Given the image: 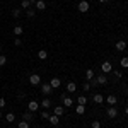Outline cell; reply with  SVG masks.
Instances as JSON below:
<instances>
[{
	"label": "cell",
	"instance_id": "obj_1",
	"mask_svg": "<svg viewBox=\"0 0 128 128\" xmlns=\"http://www.w3.org/2000/svg\"><path fill=\"white\" fill-rule=\"evenodd\" d=\"M106 114H108V118L114 120L118 116V108H116V106H109V108L106 109Z\"/></svg>",
	"mask_w": 128,
	"mask_h": 128
},
{
	"label": "cell",
	"instance_id": "obj_2",
	"mask_svg": "<svg viewBox=\"0 0 128 128\" xmlns=\"http://www.w3.org/2000/svg\"><path fill=\"white\" fill-rule=\"evenodd\" d=\"M89 7H90V5H89V2H87V0H80V2H79V5H77V9H79L80 12H82V14L89 12Z\"/></svg>",
	"mask_w": 128,
	"mask_h": 128
},
{
	"label": "cell",
	"instance_id": "obj_3",
	"mask_svg": "<svg viewBox=\"0 0 128 128\" xmlns=\"http://www.w3.org/2000/svg\"><path fill=\"white\" fill-rule=\"evenodd\" d=\"M29 84L31 86H40L41 84V77L38 74H31L29 75Z\"/></svg>",
	"mask_w": 128,
	"mask_h": 128
},
{
	"label": "cell",
	"instance_id": "obj_4",
	"mask_svg": "<svg viewBox=\"0 0 128 128\" xmlns=\"http://www.w3.org/2000/svg\"><path fill=\"white\" fill-rule=\"evenodd\" d=\"M38 109H40V102H38V101H29V102H28V111L36 113Z\"/></svg>",
	"mask_w": 128,
	"mask_h": 128
},
{
	"label": "cell",
	"instance_id": "obj_5",
	"mask_svg": "<svg viewBox=\"0 0 128 128\" xmlns=\"http://www.w3.org/2000/svg\"><path fill=\"white\" fill-rule=\"evenodd\" d=\"M94 79H96V82H98V86H106V84H108V77H106V74H101V75L94 77Z\"/></svg>",
	"mask_w": 128,
	"mask_h": 128
},
{
	"label": "cell",
	"instance_id": "obj_6",
	"mask_svg": "<svg viewBox=\"0 0 128 128\" xmlns=\"http://www.w3.org/2000/svg\"><path fill=\"white\" fill-rule=\"evenodd\" d=\"M101 70H102V74H109V72L113 70L111 62H102V63H101Z\"/></svg>",
	"mask_w": 128,
	"mask_h": 128
},
{
	"label": "cell",
	"instance_id": "obj_7",
	"mask_svg": "<svg viewBox=\"0 0 128 128\" xmlns=\"http://www.w3.org/2000/svg\"><path fill=\"white\" fill-rule=\"evenodd\" d=\"M41 92H43L44 96H50V94L53 92V87L50 86V82L48 84H41Z\"/></svg>",
	"mask_w": 128,
	"mask_h": 128
},
{
	"label": "cell",
	"instance_id": "obj_8",
	"mask_svg": "<svg viewBox=\"0 0 128 128\" xmlns=\"http://www.w3.org/2000/svg\"><path fill=\"white\" fill-rule=\"evenodd\" d=\"M50 86L53 87V90H55V89H58L60 86H62V79H58V77H55V79H51V80H50Z\"/></svg>",
	"mask_w": 128,
	"mask_h": 128
},
{
	"label": "cell",
	"instance_id": "obj_9",
	"mask_svg": "<svg viewBox=\"0 0 128 128\" xmlns=\"http://www.w3.org/2000/svg\"><path fill=\"white\" fill-rule=\"evenodd\" d=\"M92 101H94L96 104H102V102H104V96H102V94H99V92H96V94L92 96Z\"/></svg>",
	"mask_w": 128,
	"mask_h": 128
},
{
	"label": "cell",
	"instance_id": "obj_10",
	"mask_svg": "<svg viewBox=\"0 0 128 128\" xmlns=\"http://www.w3.org/2000/svg\"><path fill=\"white\" fill-rule=\"evenodd\" d=\"M106 102H108L109 106H114V104H116V102H118V98H116V96H114V94H109L108 98H106Z\"/></svg>",
	"mask_w": 128,
	"mask_h": 128
},
{
	"label": "cell",
	"instance_id": "obj_11",
	"mask_svg": "<svg viewBox=\"0 0 128 128\" xmlns=\"http://www.w3.org/2000/svg\"><path fill=\"white\" fill-rule=\"evenodd\" d=\"M48 121H50V125H53V126H56V125L60 123V116H56V114H50Z\"/></svg>",
	"mask_w": 128,
	"mask_h": 128
},
{
	"label": "cell",
	"instance_id": "obj_12",
	"mask_svg": "<svg viewBox=\"0 0 128 128\" xmlns=\"http://www.w3.org/2000/svg\"><path fill=\"white\" fill-rule=\"evenodd\" d=\"M34 5H36V10H41V12L46 10V2H44V0H38Z\"/></svg>",
	"mask_w": 128,
	"mask_h": 128
},
{
	"label": "cell",
	"instance_id": "obj_13",
	"mask_svg": "<svg viewBox=\"0 0 128 128\" xmlns=\"http://www.w3.org/2000/svg\"><path fill=\"white\" fill-rule=\"evenodd\" d=\"M126 43H125V40H120L118 43H116V50H118V51H125V50H126Z\"/></svg>",
	"mask_w": 128,
	"mask_h": 128
},
{
	"label": "cell",
	"instance_id": "obj_14",
	"mask_svg": "<svg viewBox=\"0 0 128 128\" xmlns=\"http://www.w3.org/2000/svg\"><path fill=\"white\" fill-rule=\"evenodd\" d=\"M62 102H63V106H72L74 104V101L68 96H65V94H62Z\"/></svg>",
	"mask_w": 128,
	"mask_h": 128
},
{
	"label": "cell",
	"instance_id": "obj_15",
	"mask_svg": "<svg viewBox=\"0 0 128 128\" xmlns=\"http://www.w3.org/2000/svg\"><path fill=\"white\" fill-rule=\"evenodd\" d=\"M40 106H41L43 109H50V108H53V104H51V101H50V99H43Z\"/></svg>",
	"mask_w": 128,
	"mask_h": 128
},
{
	"label": "cell",
	"instance_id": "obj_16",
	"mask_svg": "<svg viewBox=\"0 0 128 128\" xmlns=\"http://www.w3.org/2000/svg\"><path fill=\"white\" fill-rule=\"evenodd\" d=\"M22 120H26V121H32V120H34V113H31V111H26V113H24V114H22Z\"/></svg>",
	"mask_w": 128,
	"mask_h": 128
},
{
	"label": "cell",
	"instance_id": "obj_17",
	"mask_svg": "<svg viewBox=\"0 0 128 128\" xmlns=\"http://www.w3.org/2000/svg\"><path fill=\"white\" fill-rule=\"evenodd\" d=\"M94 77H96V75H94V70H92V68H87V70H86V80H87V82H90Z\"/></svg>",
	"mask_w": 128,
	"mask_h": 128
},
{
	"label": "cell",
	"instance_id": "obj_18",
	"mask_svg": "<svg viewBox=\"0 0 128 128\" xmlns=\"http://www.w3.org/2000/svg\"><path fill=\"white\" fill-rule=\"evenodd\" d=\"M77 90V84L75 82H67V92H75Z\"/></svg>",
	"mask_w": 128,
	"mask_h": 128
},
{
	"label": "cell",
	"instance_id": "obj_19",
	"mask_svg": "<svg viewBox=\"0 0 128 128\" xmlns=\"http://www.w3.org/2000/svg\"><path fill=\"white\" fill-rule=\"evenodd\" d=\"M24 32V29H22V26H14V36H17L19 38L20 34Z\"/></svg>",
	"mask_w": 128,
	"mask_h": 128
},
{
	"label": "cell",
	"instance_id": "obj_20",
	"mask_svg": "<svg viewBox=\"0 0 128 128\" xmlns=\"http://www.w3.org/2000/svg\"><path fill=\"white\" fill-rule=\"evenodd\" d=\"M53 108H55V114H56V116H62V114L65 113V108H63V106H53Z\"/></svg>",
	"mask_w": 128,
	"mask_h": 128
},
{
	"label": "cell",
	"instance_id": "obj_21",
	"mask_svg": "<svg viewBox=\"0 0 128 128\" xmlns=\"http://www.w3.org/2000/svg\"><path fill=\"white\" fill-rule=\"evenodd\" d=\"M20 9H22V10L31 9V2H29V0H22V2H20Z\"/></svg>",
	"mask_w": 128,
	"mask_h": 128
},
{
	"label": "cell",
	"instance_id": "obj_22",
	"mask_svg": "<svg viewBox=\"0 0 128 128\" xmlns=\"http://www.w3.org/2000/svg\"><path fill=\"white\" fill-rule=\"evenodd\" d=\"M38 58H40V60H46V58H48V51H46V50L38 51Z\"/></svg>",
	"mask_w": 128,
	"mask_h": 128
},
{
	"label": "cell",
	"instance_id": "obj_23",
	"mask_svg": "<svg viewBox=\"0 0 128 128\" xmlns=\"http://www.w3.org/2000/svg\"><path fill=\"white\" fill-rule=\"evenodd\" d=\"M14 120H16V114H14V113L5 114V121H7V123H14Z\"/></svg>",
	"mask_w": 128,
	"mask_h": 128
},
{
	"label": "cell",
	"instance_id": "obj_24",
	"mask_svg": "<svg viewBox=\"0 0 128 128\" xmlns=\"http://www.w3.org/2000/svg\"><path fill=\"white\" fill-rule=\"evenodd\" d=\"M77 102L82 104V106H86V104H87V98H86V96H79V98H77Z\"/></svg>",
	"mask_w": 128,
	"mask_h": 128
},
{
	"label": "cell",
	"instance_id": "obj_25",
	"mask_svg": "<svg viewBox=\"0 0 128 128\" xmlns=\"http://www.w3.org/2000/svg\"><path fill=\"white\" fill-rule=\"evenodd\" d=\"M120 65H121L123 68H128V56H123V58L120 60Z\"/></svg>",
	"mask_w": 128,
	"mask_h": 128
},
{
	"label": "cell",
	"instance_id": "obj_26",
	"mask_svg": "<svg viewBox=\"0 0 128 128\" xmlns=\"http://www.w3.org/2000/svg\"><path fill=\"white\" fill-rule=\"evenodd\" d=\"M75 113H77V114H84V113H86V106H82V104H79V106L75 108Z\"/></svg>",
	"mask_w": 128,
	"mask_h": 128
},
{
	"label": "cell",
	"instance_id": "obj_27",
	"mask_svg": "<svg viewBox=\"0 0 128 128\" xmlns=\"http://www.w3.org/2000/svg\"><path fill=\"white\" fill-rule=\"evenodd\" d=\"M29 121H26V120H22V121H19V125H17V128H29Z\"/></svg>",
	"mask_w": 128,
	"mask_h": 128
},
{
	"label": "cell",
	"instance_id": "obj_28",
	"mask_svg": "<svg viewBox=\"0 0 128 128\" xmlns=\"http://www.w3.org/2000/svg\"><path fill=\"white\" fill-rule=\"evenodd\" d=\"M20 12H22V9H14V10H12V16H14L16 19H17V17L20 16Z\"/></svg>",
	"mask_w": 128,
	"mask_h": 128
},
{
	"label": "cell",
	"instance_id": "obj_29",
	"mask_svg": "<svg viewBox=\"0 0 128 128\" xmlns=\"http://www.w3.org/2000/svg\"><path fill=\"white\" fill-rule=\"evenodd\" d=\"M26 12H28V17H31V19H32V17L36 16V10H34V9H28Z\"/></svg>",
	"mask_w": 128,
	"mask_h": 128
},
{
	"label": "cell",
	"instance_id": "obj_30",
	"mask_svg": "<svg viewBox=\"0 0 128 128\" xmlns=\"http://www.w3.org/2000/svg\"><path fill=\"white\" fill-rule=\"evenodd\" d=\"M7 63V56H4V55H0V67H4Z\"/></svg>",
	"mask_w": 128,
	"mask_h": 128
},
{
	"label": "cell",
	"instance_id": "obj_31",
	"mask_svg": "<svg viewBox=\"0 0 128 128\" xmlns=\"http://www.w3.org/2000/svg\"><path fill=\"white\" fill-rule=\"evenodd\" d=\"M48 118H50L48 111H41V120H48Z\"/></svg>",
	"mask_w": 128,
	"mask_h": 128
},
{
	"label": "cell",
	"instance_id": "obj_32",
	"mask_svg": "<svg viewBox=\"0 0 128 128\" xmlns=\"http://www.w3.org/2000/svg\"><path fill=\"white\" fill-rule=\"evenodd\" d=\"M90 126H92V128H101V123H99L98 120H94V121H92V125H90Z\"/></svg>",
	"mask_w": 128,
	"mask_h": 128
},
{
	"label": "cell",
	"instance_id": "obj_33",
	"mask_svg": "<svg viewBox=\"0 0 128 128\" xmlns=\"http://www.w3.org/2000/svg\"><path fill=\"white\" fill-rule=\"evenodd\" d=\"M14 44H16V46H20V44H22L20 38H14Z\"/></svg>",
	"mask_w": 128,
	"mask_h": 128
},
{
	"label": "cell",
	"instance_id": "obj_34",
	"mask_svg": "<svg viewBox=\"0 0 128 128\" xmlns=\"http://www.w3.org/2000/svg\"><path fill=\"white\" fill-rule=\"evenodd\" d=\"M82 89H84V90H89V89H90V84H89V82H86V84L82 86Z\"/></svg>",
	"mask_w": 128,
	"mask_h": 128
},
{
	"label": "cell",
	"instance_id": "obj_35",
	"mask_svg": "<svg viewBox=\"0 0 128 128\" xmlns=\"http://www.w3.org/2000/svg\"><path fill=\"white\" fill-rule=\"evenodd\" d=\"M114 77H116V79H121V72H120V70H114Z\"/></svg>",
	"mask_w": 128,
	"mask_h": 128
},
{
	"label": "cell",
	"instance_id": "obj_36",
	"mask_svg": "<svg viewBox=\"0 0 128 128\" xmlns=\"http://www.w3.org/2000/svg\"><path fill=\"white\" fill-rule=\"evenodd\" d=\"M4 106H5V99H4V98H0V109L4 108Z\"/></svg>",
	"mask_w": 128,
	"mask_h": 128
},
{
	"label": "cell",
	"instance_id": "obj_37",
	"mask_svg": "<svg viewBox=\"0 0 128 128\" xmlns=\"http://www.w3.org/2000/svg\"><path fill=\"white\" fill-rule=\"evenodd\" d=\"M29 2H31V5H34V4H36L38 0H29Z\"/></svg>",
	"mask_w": 128,
	"mask_h": 128
},
{
	"label": "cell",
	"instance_id": "obj_38",
	"mask_svg": "<svg viewBox=\"0 0 128 128\" xmlns=\"http://www.w3.org/2000/svg\"><path fill=\"white\" fill-rule=\"evenodd\" d=\"M99 2H101V4H108L109 0H99Z\"/></svg>",
	"mask_w": 128,
	"mask_h": 128
},
{
	"label": "cell",
	"instance_id": "obj_39",
	"mask_svg": "<svg viewBox=\"0 0 128 128\" xmlns=\"http://www.w3.org/2000/svg\"><path fill=\"white\" fill-rule=\"evenodd\" d=\"M125 113H126V116H128V106H126V109H125Z\"/></svg>",
	"mask_w": 128,
	"mask_h": 128
},
{
	"label": "cell",
	"instance_id": "obj_40",
	"mask_svg": "<svg viewBox=\"0 0 128 128\" xmlns=\"http://www.w3.org/2000/svg\"><path fill=\"white\" fill-rule=\"evenodd\" d=\"M2 118H4V114H2V111H0V120H2Z\"/></svg>",
	"mask_w": 128,
	"mask_h": 128
},
{
	"label": "cell",
	"instance_id": "obj_41",
	"mask_svg": "<svg viewBox=\"0 0 128 128\" xmlns=\"http://www.w3.org/2000/svg\"><path fill=\"white\" fill-rule=\"evenodd\" d=\"M0 51H2V44H0Z\"/></svg>",
	"mask_w": 128,
	"mask_h": 128
},
{
	"label": "cell",
	"instance_id": "obj_42",
	"mask_svg": "<svg viewBox=\"0 0 128 128\" xmlns=\"http://www.w3.org/2000/svg\"><path fill=\"white\" fill-rule=\"evenodd\" d=\"M38 128H43V126H38Z\"/></svg>",
	"mask_w": 128,
	"mask_h": 128
}]
</instances>
